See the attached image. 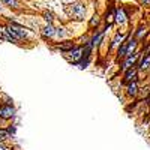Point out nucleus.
<instances>
[{
	"label": "nucleus",
	"mask_w": 150,
	"mask_h": 150,
	"mask_svg": "<svg viewBox=\"0 0 150 150\" xmlns=\"http://www.w3.org/2000/svg\"><path fill=\"white\" fill-rule=\"evenodd\" d=\"M5 29L17 41H23V39H26V38H27V30L24 29L23 26H20V24H17V23H8Z\"/></svg>",
	"instance_id": "obj_1"
},
{
	"label": "nucleus",
	"mask_w": 150,
	"mask_h": 150,
	"mask_svg": "<svg viewBox=\"0 0 150 150\" xmlns=\"http://www.w3.org/2000/svg\"><path fill=\"white\" fill-rule=\"evenodd\" d=\"M66 11H68V14H69L71 18L78 20V21L84 20V15H86V6H84L83 3H74V5H71Z\"/></svg>",
	"instance_id": "obj_2"
},
{
	"label": "nucleus",
	"mask_w": 150,
	"mask_h": 150,
	"mask_svg": "<svg viewBox=\"0 0 150 150\" xmlns=\"http://www.w3.org/2000/svg\"><path fill=\"white\" fill-rule=\"evenodd\" d=\"M15 114V108L9 105V104H5V105H0V119L2 120H9L12 119Z\"/></svg>",
	"instance_id": "obj_3"
},
{
	"label": "nucleus",
	"mask_w": 150,
	"mask_h": 150,
	"mask_svg": "<svg viewBox=\"0 0 150 150\" xmlns=\"http://www.w3.org/2000/svg\"><path fill=\"white\" fill-rule=\"evenodd\" d=\"M83 50H84V47H75L72 51L66 53V54H71V56L68 57V60L72 62V63H77V62L81 59V56H83Z\"/></svg>",
	"instance_id": "obj_4"
},
{
	"label": "nucleus",
	"mask_w": 150,
	"mask_h": 150,
	"mask_svg": "<svg viewBox=\"0 0 150 150\" xmlns=\"http://www.w3.org/2000/svg\"><path fill=\"white\" fill-rule=\"evenodd\" d=\"M137 57H138V54L137 53H132V54H128L126 57H125L123 60V65H122V69L123 71H126V69H129L131 66H135V62H137Z\"/></svg>",
	"instance_id": "obj_5"
},
{
	"label": "nucleus",
	"mask_w": 150,
	"mask_h": 150,
	"mask_svg": "<svg viewBox=\"0 0 150 150\" xmlns=\"http://www.w3.org/2000/svg\"><path fill=\"white\" fill-rule=\"evenodd\" d=\"M114 21L119 24V26H123V24L128 21V15H126V12H125V9H123V8L116 9V14H114Z\"/></svg>",
	"instance_id": "obj_6"
},
{
	"label": "nucleus",
	"mask_w": 150,
	"mask_h": 150,
	"mask_svg": "<svg viewBox=\"0 0 150 150\" xmlns=\"http://www.w3.org/2000/svg\"><path fill=\"white\" fill-rule=\"evenodd\" d=\"M41 35H42L44 39H53V38L56 36V29L53 27V24H47L45 27H42Z\"/></svg>",
	"instance_id": "obj_7"
},
{
	"label": "nucleus",
	"mask_w": 150,
	"mask_h": 150,
	"mask_svg": "<svg viewBox=\"0 0 150 150\" xmlns=\"http://www.w3.org/2000/svg\"><path fill=\"white\" fill-rule=\"evenodd\" d=\"M131 81H137V68L131 66L129 69H126V72H125V80L123 83H131Z\"/></svg>",
	"instance_id": "obj_8"
},
{
	"label": "nucleus",
	"mask_w": 150,
	"mask_h": 150,
	"mask_svg": "<svg viewBox=\"0 0 150 150\" xmlns=\"http://www.w3.org/2000/svg\"><path fill=\"white\" fill-rule=\"evenodd\" d=\"M75 48V44L74 42H60V44H57L56 47H54V50H60L62 53H69V51H72V50Z\"/></svg>",
	"instance_id": "obj_9"
},
{
	"label": "nucleus",
	"mask_w": 150,
	"mask_h": 150,
	"mask_svg": "<svg viewBox=\"0 0 150 150\" xmlns=\"http://www.w3.org/2000/svg\"><path fill=\"white\" fill-rule=\"evenodd\" d=\"M126 56H128V41L123 42L122 47L119 48V51H117V60H123Z\"/></svg>",
	"instance_id": "obj_10"
},
{
	"label": "nucleus",
	"mask_w": 150,
	"mask_h": 150,
	"mask_svg": "<svg viewBox=\"0 0 150 150\" xmlns=\"http://www.w3.org/2000/svg\"><path fill=\"white\" fill-rule=\"evenodd\" d=\"M137 93H138V84H137V81H131L128 84V95L129 96H135Z\"/></svg>",
	"instance_id": "obj_11"
},
{
	"label": "nucleus",
	"mask_w": 150,
	"mask_h": 150,
	"mask_svg": "<svg viewBox=\"0 0 150 150\" xmlns=\"http://www.w3.org/2000/svg\"><path fill=\"white\" fill-rule=\"evenodd\" d=\"M102 38H104V30H98V33H95V36L92 38V41H90V42L93 44V47H96V45L101 44Z\"/></svg>",
	"instance_id": "obj_12"
},
{
	"label": "nucleus",
	"mask_w": 150,
	"mask_h": 150,
	"mask_svg": "<svg viewBox=\"0 0 150 150\" xmlns=\"http://www.w3.org/2000/svg\"><path fill=\"white\" fill-rule=\"evenodd\" d=\"M138 65H140L141 69H149L150 68V53H147V56L141 59V62H140Z\"/></svg>",
	"instance_id": "obj_13"
},
{
	"label": "nucleus",
	"mask_w": 150,
	"mask_h": 150,
	"mask_svg": "<svg viewBox=\"0 0 150 150\" xmlns=\"http://www.w3.org/2000/svg\"><path fill=\"white\" fill-rule=\"evenodd\" d=\"M123 39H125V36H123V35H120V33H117V35H116V38H114V39H112L111 48H116V47H117V45H119V44H120V42L123 41Z\"/></svg>",
	"instance_id": "obj_14"
},
{
	"label": "nucleus",
	"mask_w": 150,
	"mask_h": 150,
	"mask_svg": "<svg viewBox=\"0 0 150 150\" xmlns=\"http://www.w3.org/2000/svg\"><path fill=\"white\" fill-rule=\"evenodd\" d=\"M114 14H116V9L114 8H111L110 9V12H107V26H110V23L111 21H114Z\"/></svg>",
	"instance_id": "obj_15"
},
{
	"label": "nucleus",
	"mask_w": 150,
	"mask_h": 150,
	"mask_svg": "<svg viewBox=\"0 0 150 150\" xmlns=\"http://www.w3.org/2000/svg\"><path fill=\"white\" fill-rule=\"evenodd\" d=\"M0 2L5 3L9 8H18V2H17V0H0Z\"/></svg>",
	"instance_id": "obj_16"
},
{
	"label": "nucleus",
	"mask_w": 150,
	"mask_h": 150,
	"mask_svg": "<svg viewBox=\"0 0 150 150\" xmlns=\"http://www.w3.org/2000/svg\"><path fill=\"white\" fill-rule=\"evenodd\" d=\"M56 36L57 38H66L68 36V32L63 27H59V29H56Z\"/></svg>",
	"instance_id": "obj_17"
},
{
	"label": "nucleus",
	"mask_w": 150,
	"mask_h": 150,
	"mask_svg": "<svg viewBox=\"0 0 150 150\" xmlns=\"http://www.w3.org/2000/svg\"><path fill=\"white\" fill-rule=\"evenodd\" d=\"M44 18H45V21L48 23V24H51L53 23V14H51V12H44Z\"/></svg>",
	"instance_id": "obj_18"
},
{
	"label": "nucleus",
	"mask_w": 150,
	"mask_h": 150,
	"mask_svg": "<svg viewBox=\"0 0 150 150\" xmlns=\"http://www.w3.org/2000/svg\"><path fill=\"white\" fill-rule=\"evenodd\" d=\"M98 24H99V17H98V14H96V15L92 18V21H90V24H89V26H90V27H95V26L98 27Z\"/></svg>",
	"instance_id": "obj_19"
},
{
	"label": "nucleus",
	"mask_w": 150,
	"mask_h": 150,
	"mask_svg": "<svg viewBox=\"0 0 150 150\" xmlns=\"http://www.w3.org/2000/svg\"><path fill=\"white\" fill-rule=\"evenodd\" d=\"M146 35V29L144 27H141L140 30H138V33H137V39H143V36Z\"/></svg>",
	"instance_id": "obj_20"
},
{
	"label": "nucleus",
	"mask_w": 150,
	"mask_h": 150,
	"mask_svg": "<svg viewBox=\"0 0 150 150\" xmlns=\"http://www.w3.org/2000/svg\"><path fill=\"white\" fill-rule=\"evenodd\" d=\"M6 132H8V135H14L15 134V126H8Z\"/></svg>",
	"instance_id": "obj_21"
},
{
	"label": "nucleus",
	"mask_w": 150,
	"mask_h": 150,
	"mask_svg": "<svg viewBox=\"0 0 150 150\" xmlns=\"http://www.w3.org/2000/svg\"><path fill=\"white\" fill-rule=\"evenodd\" d=\"M0 150H8V147H6L5 144H2V143H0Z\"/></svg>",
	"instance_id": "obj_22"
},
{
	"label": "nucleus",
	"mask_w": 150,
	"mask_h": 150,
	"mask_svg": "<svg viewBox=\"0 0 150 150\" xmlns=\"http://www.w3.org/2000/svg\"><path fill=\"white\" fill-rule=\"evenodd\" d=\"M143 2H144L146 5H149V6H150V0H143Z\"/></svg>",
	"instance_id": "obj_23"
},
{
	"label": "nucleus",
	"mask_w": 150,
	"mask_h": 150,
	"mask_svg": "<svg viewBox=\"0 0 150 150\" xmlns=\"http://www.w3.org/2000/svg\"><path fill=\"white\" fill-rule=\"evenodd\" d=\"M0 12H2V6H0Z\"/></svg>",
	"instance_id": "obj_24"
},
{
	"label": "nucleus",
	"mask_w": 150,
	"mask_h": 150,
	"mask_svg": "<svg viewBox=\"0 0 150 150\" xmlns=\"http://www.w3.org/2000/svg\"><path fill=\"white\" fill-rule=\"evenodd\" d=\"M0 143H2V140H0Z\"/></svg>",
	"instance_id": "obj_25"
},
{
	"label": "nucleus",
	"mask_w": 150,
	"mask_h": 150,
	"mask_svg": "<svg viewBox=\"0 0 150 150\" xmlns=\"http://www.w3.org/2000/svg\"><path fill=\"white\" fill-rule=\"evenodd\" d=\"M0 122H2V119H0Z\"/></svg>",
	"instance_id": "obj_26"
}]
</instances>
